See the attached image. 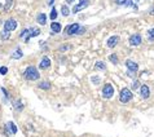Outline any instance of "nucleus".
Masks as SVG:
<instances>
[{
  "label": "nucleus",
  "instance_id": "nucleus-19",
  "mask_svg": "<svg viewBox=\"0 0 154 137\" xmlns=\"http://www.w3.org/2000/svg\"><path fill=\"white\" fill-rule=\"evenodd\" d=\"M123 7H131V8H135L136 9V4L132 1V0H126L124 4H123Z\"/></svg>",
  "mask_w": 154,
  "mask_h": 137
},
{
  "label": "nucleus",
  "instance_id": "nucleus-29",
  "mask_svg": "<svg viewBox=\"0 0 154 137\" xmlns=\"http://www.w3.org/2000/svg\"><path fill=\"white\" fill-rule=\"evenodd\" d=\"M84 31H86V30H84V28L79 27V30H78V32H76V34H79V35H80V34H83V32H84Z\"/></svg>",
  "mask_w": 154,
  "mask_h": 137
},
{
  "label": "nucleus",
  "instance_id": "nucleus-26",
  "mask_svg": "<svg viewBox=\"0 0 154 137\" xmlns=\"http://www.w3.org/2000/svg\"><path fill=\"white\" fill-rule=\"evenodd\" d=\"M7 72H8V69H7V66H1V67H0V74H1V75H5Z\"/></svg>",
  "mask_w": 154,
  "mask_h": 137
},
{
  "label": "nucleus",
  "instance_id": "nucleus-4",
  "mask_svg": "<svg viewBox=\"0 0 154 137\" xmlns=\"http://www.w3.org/2000/svg\"><path fill=\"white\" fill-rule=\"evenodd\" d=\"M17 28V22L16 20H13V18H9L8 21H5V23H4V30L5 31H13Z\"/></svg>",
  "mask_w": 154,
  "mask_h": 137
},
{
  "label": "nucleus",
  "instance_id": "nucleus-15",
  "mask_svg": "<svg viewBox=\"0 0 154 137\" xmlns=\"http://www.w3.org/2000/svg\"><path fill=\"white\" fill-rule=\"evenodd\" d=\"M95 69H96V70H100V71H101V70L104 71V70L106 69V65H105L102 61H97L96 65H95Z\"/></svg>",
  "mask_w": 154,
  "mask_h": 137
},
{
  "label": "nucleus",
  "instance_id": "nucleus-31",
  "mask_svg": "<svg viewBox=\"0 0 154 137\" xmlns=\"http://www.w3.org/2000/svg\"><path fill=\"white\" fill-rule=\"evenodd\" d=\"M75 1V0H66V3H68V4H71V3H74Z\"/></svg>",
  "mask_w": 154,
  "mask_h": 137
},
{
  "label": "nucleus",
  "instance_id": "nucleus-27",
  "mask_svg": "<svg viewBox=\"0 0 154 137\" xmlns=\"http://www.w3.org/2000/svg\"><path fill=\"white\" fill-rule=\"evenodd\" d=\"M136 88H138V82H137V80L132 83V89H136Z\"/></svg>",
  "mask_w": 154,
  "mask_h": 137
},
{
  "label": "nucleus",
  "instance_id": "nucleus-23",
  "mask_svg": "<svg viewBox=\"0 0 154 137\" xmlns=\"http://www.w3.org/2000/svg\"><path fill=\"white\" fill-rule=\"evenodd\" d=\"M57 18V10H56V8L53 7L52 10H51V20H56Z\"/></svg>",
  "mask_w": 154,
  "mask_h": 137
},
{
  "label": "nucleus",
  "instance_id": "nucleus-16",
  "mask_svg": "<svg viewBox=\"0 0 154 137\" xmlns=\"http://www.w3.org/2000/svg\"><path fill=\"white\" fill-rule=\"evenodd\" d=\"M61 13H62L63 17H68V16L70 14V9H69V7H66V5H62V7H61Z\"/></svg>",
  "mask_w": 154,
  "mask_h": 137
},
{
  "label": "nucleus",
  "instance_id": "nucleus-24",
  "mask_svg": "<svg viewBox=\"0 0 154 137\" xmlns=\"http://www.w3.org/2000/svg\"><path fill=\"white\" fill-rule=\"evenodd\" d=\"M9 127H11V129H12V133H16V132H17V127L14 126L13 121H9Z\"/></svg>",
  "mask_w": 154,
  "mask_h": 137
},
{
  "label": "nucleus",
  "instance_id": "nucleus-22",
  "mask_svg": "<svg viewBox=\"0 0 154 137\" xmlns=\"http://www.w3.org/2000/svg\"><path fill=\"white\" fill-rule=\"evenodd\" d=\"M148 38H149V40H150V41L154 40V27L150 28V30L148 31Z\"/></svg>",
  "mask_w": 154,
  "mask_h": 137
},
{
  "label": "nucleus",
  "instance_id": "nucleus-14",
  "mask_svg": "<svg viewBox=\"0 0 154 137\" xmlns=\"http://www.w3.org/2000/svg\"><path fill=\"white\" fill-rule=\"evenodd\" d=\"M36 21H38V23H40V25H45V22H47V16H45L44 13H40V14L38 16Z\"/></svg>",
  "mask_w": 154,
  "mask_h": 137
},
{
  "label": "nucleus",
  "instance_id": "nucleus-20",
  "mask_svg": "<svg viewBox=\"0 0 154 137\" xmlns=\"http://www.w3.org/2000/svg\"><path fill=\"white\" fill-rule=\"evenodd\" d=\"M14 107H16V110L21 111V109L24 107V105H22V102L20 100H16V101H14Z\"/></svg>",
  "mask_w": 154,
  "mask_h": 137
},
{
  "label": "nucleus",
  "instance_id": "nucleus-21",
  "mask_svg": "<svg viewBox=\"0 0 154 137\" xmlns=\"http://www.w3.org/2000/svg\"><path fill=\"white\" fill-rule=\"evenodd\" d=\"M109 59H110V61H111L114 65L118 63V56H117V54H110V56H109Z\"/></svg>",
  "mask_w": 154,
  "mask_h": 137
},
{
  "label": "nucleus",
  "instance_id": "nucleus-5",
  "mask_svg": "<svg viewBox=\"0 0 154 137\" xmlns=\"http://www.w3.org/2000/svg\"><path fill=\"white\" fill-rule=\"evenodd\" d=\"M79 27H80L79 23H71V25H69L68 28H66V34H68V35H74V34L78 32Z\"/></svg>",
  "mask_w": 154,
  "mask_h": 137
},
{
  "label": "nucleus",
  "instance_id": "nucleus-1",
  "mask_svg": "<svg viewBox=\"0 0 154 137\" xmlns=\"http://www.w3.org/2000/svg\"><path fill=\"white\" fill-rule=\"evenodd\" d=\"M24 76H25V79H27V80H38L40 78V75H39V71H38L36 67L29 66L25 70Z\"/></svg>",
  "mask_w": 154,
  "mask_h": 137
},
{
  "label": "nucleus",
  "instance_id": "nucleus-33",
  "mask_svg": "<svg viewBox=\"0 0 154 137\" xmlns=\"http://www.w3.org/2000/svg\"><path fill=\"white\" fill-rule=\"evenodd\" d=\"M1 7H3V5H1V4H0V8H1Z\"/></svg>",
  "mask_w": 154,
  "mask_h": 137
},
{
  "label": "nucleus",
  "instance_id": "nucleus-3",
  "mask_svg": "<svg viewBox=\"0 0 154 137\" xmlns=\"http://www.w3.org/2000/svg\"><path fill=\"white\" fill-rule=\"evenodd\" d=\"M113 94H114V88H113V85L110 83H106L104 85V88H102V96L105 98H110L113 97Z\"/></svg>",
  "mask_w": 154,
  "mask_h": 137
},
{
  "label": "nucleus",
  "instance_id": "nucleus-7",
  "mask_svg": "<svg viewBox=\"0 0 154 137\" xmlns=\"http://www.w3.org/2000/svg\"><path fill=\"white\" fill-rule=\"evenodd\" d=\"M126 66H127V69L130 72H136L138 70V65L136 63V62L131 61V59H128V61L126 62Z\"/></svg>",
  "mask_w": 154,
  "mask_h": 137
},
{
  "label": "nucleus",
  "instance_id": "nucleus-2",
  "mask_svg": "<svg viewBox=\"0 0 154 137\" xmlns=\"http://www.w3.org/2000/svg\"><path fill=\"white\" fill-rule=\"evenodd\" d=\"M119 100L122 103H127L130 100H132V92L127 88H123L119 93Z\"/></svg>",
  "mask_w": 154,
  "mask_h": 137
},
{
  "label": "nucleus",
  "instance_id": "nucleus-6",
  "mask_svg": "<svg viewBox=\"0 0 154 137\" xmlns=\"http://www.w3.org/2000/svg\"><path fill=\"white\" fill-rule=\"evenodd\" d=\"M88 5H89V0H80V1H79V4L73 9V12H74V13H78L79 10L86 9Z\"/></svg>",
  "mask_w": 154,
  "mask_h": 137
},
{
  "label": "nucleus",
  "instance_id": "nucleus-30",
  "mask_svg": "<svg viewBox=\"0 0 154 137\" xmlns=\"http://www.w3.org/2000/svg\"><path fill=\"white\" fill-rule=\"evenodd\" d=\"M53 3H55V0H48V4H49V5H52Z\"/></svg>",
  "mask_w": 154,
  "mask_h": 137
},
{
  "label": "nucleus",
  "instance_id": "nucleus-13",
  "mask_svg": "<svg viewBox=\"0 0 154 137\" xmlns=\"http://www.w3.org/2000/svg\"><path fill=\"white\" fill-rule=\"evenodd\" d=\"M22 56H24V53H22V51H21V49H20V48H17L16 51L13 52V54H12V58H13V59H20Z\"/></svg>",
  "mask_w": 154,
  "mask_h": 137
},
{
  "label": "nucleus",
  "instance_id": "nucleus-28",
  "mask_svg": "<svg viewBox=\"0 0 154 137\" xmlns=\"http://www.w3.org/2000/svg\"><path fill=\"white\" fill-rule=\"evenodd\" d=\"M69 48V45H62V47H60V51H66V49H68Z\"/></svg>",
  "mask_w": 154,
  "mask_h": 137
},
{
  "label": "nucleus",
  "instance_id": "nucleus-11",
  "mask_svg": "<svg viewBox=\"0 0 154 137\" xmlns=\"http://www.w3.org/2000/svg\"><path fill=\"white\" fill-rule=\"evenodd\" d=\"M118 41H119V36L114 35V36H111V38H109V40H107L106 44H107L109 48H114V47L118 44Z\"/></svg>",
  "mask_w": 154,
  "mask_h": 137
},
{
  "label": "nucleus",
  "instance_id": "nucleus-9",
  "mask_svg": "<svg viewBox=\"0 0 154 137\" xmlns=\"http://www.w3.org/2000/svg\"><path fill=\"white\" fill-rule=\"evenodd\" d=\"M48 67H51V58H48V57H43L42 61H40L39 63V69H48Z\"/></svg>",
  "mask_w": 154,
  "mask_h": 137
},
{
  "label": "nucleus",
  "instance_id": "nucleus-10",
  "mask_svg": "<svg viewBox=\"0 0 154 137\" xmlns=\"http://www.w3.org/2000/svg\"><path fill=\"white\" fill-rule=\"evenodd\" d=\"M141 40H143V39H141V36L138 35H132L130 38V44L131 45H140L141 44Z\"/></svg>",
  "mask_w": 154,
  "mask_h": 137
},
{
  "label": "nucleus",
  "instance_id": "nucleus-12",
  "mask_svg": "<svg viewBox=\"0 0 154 137\" xmlns=\"http://www.w3.org/2000/svg\"><path fill=\"white\" fill-rule=\"evenodd\" d=\"M51 30H52V32H55V34L61 32V23H58V22L51 23Z\"/></svg>",
  "mask_w": 154,
  "mask_h": 137
},
{
  "label": "nucleus",
  "instance_id": "nucleus-25",
  "mask_svg": "<svg viewBox=\"0 0 154 137\" xmlns=\"http://www.w3.org/2000/svg\"><path fill=\"white\" fill-rule=\"evenodd\" d=\"M12 3H13V0H7L5 3V10H9L12 8Z\"/></svg>",
  "mask_w": 154,
  "mask_h": 137
},
{
  "label": "nucleus",
  "instance_id": "nucleus-18",
  "mask_svg": "<svg viewBox=\"0 0 154 137\" xmlns=\"http://www.w3.org/2000/svg\"><path fill=\"white\" fill-rule=\"evenodd\" d=\"M0 36H1V39H3V40H7V39L11 38V32H9V31H5V30H4L3 32L0 34Z\"/></svg>",
  "mask_w": 154,
  "mask_h": 137
},
{
  "label": "nucleus",
  "instance_id": "nucleus-32",
  "mask_svg": "<svg viewBox=\"0 0 154 137\" xmlns=\"http://www.w3.org/2000/svg\"><path fill=\"white\" fill-rule=\"evenodd\" d=\"M150 14H154V8L153 9H150Z\"/></svg>",
  "mask_w": 154,
  "mask_h": 137
},
{
  "label": "nucleus",
  "instance_id": "nucleus-17",
  "mask_svg": "<svg viewBox=\"0 0 154 137\" xmlns=\"http://www.w3.org/2000/svg\"><path fill=\"white\" fill-rule=\"evenodd\" d=\"M38 87L40 88V89H44V90H48V89H51V84L48 82H43V83H40Z\"/></svg>",
  "mask_w": 154,
  "mask_h": 137
},
{
  "label": "nucleus",
  "instance_id": "nucleus-8",
  "mask_svg": "<svg viewBox=\"0 0 154 137\" xmlns=\"http://www.w3.org/2000/svg\"><path fill=\"white\" fill-rule=\"evenodd\" d=\"M140 94L144 100L149 98V96H150V89H149L148 85H141L140 87Z\"/></svg>",
  "mask_w": 154,
  "mask_h": 137
}]
</instances>
